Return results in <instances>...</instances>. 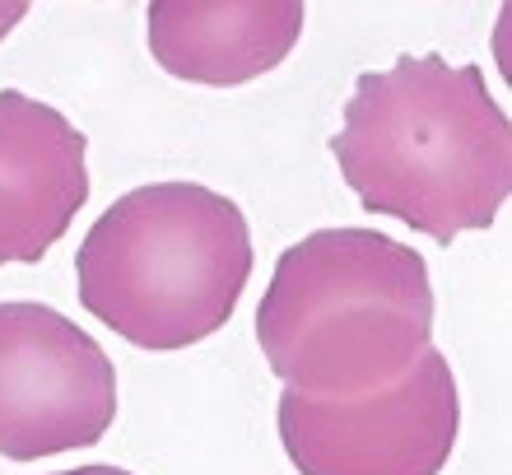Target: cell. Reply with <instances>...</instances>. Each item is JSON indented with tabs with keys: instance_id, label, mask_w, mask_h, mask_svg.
<instances>
[{
	"instance_id": "1",
	"label": "cell",
	"mask_w": 512,
	"mask_h": 475,
	"mask_svg": "<svg viewBox=\"0 0 512 475\" xmlns=\"http://www.w3.org/2000/svg\"><path fill=\"white\" fill-rule=\"evenodd\" d=\"M331 154L368 215L401 219L433 243L489 229L512 191L508 112L485 70L438 52L364 70Z\"/></svg>"
},
{
	"instance_id": "2",
	"label": "cell",
	"mask_w": 512,
	"mask_h": 475,
	"mask_svg": "<svg viewBox=\"0 0 512 475\" xmlns=\"http://www.w3.org/2000/svg\"><path fill=\"white\" fill-rule=\"evenodd\" d=\"M256 345L294 392H378L433 345L429 261L378 229L308 233L275 261Z\"/></svg>"
},
{
	"instance_id": "3",
	"label": "cell",
	"mask_w": 512,
	"mask_h": 475,
	"mask_svg": "<svg viewBox=\"0 0 512 475\" xmlns=\"http://www.w3.org/2000/svg\"><path fill=\"white\" fill-rule=\"evenodd\" d=\"M243 205L201 182H149L84 233L80 303L140 350H187L224 331L252 280Z\"/></svg>"
},
{
	"instance_id": "4",
	"label": "cell",
	"mask_w": 512,
	"mask_h": 475,
	"mask_svg": "<svg viewBox=\"0 0 512 475\" xmlns=\"http://www.w3.org/2000/svg\"><path fill=\"white\" fill-rule=\"evenodd\" d=\"M275 429L298 475H443L461 434V392L447 354L429 345L368 396L284 387Z\"/></svg>"
},
{
	"instance_id": "5",
	"label": "cell",
	"mask_w": 512,
	"mask_h": 475,
	"mask_svg": "<svg viewBox=\"0 0 512 475\" xmlns=\"http://www.w3.org/2000/svg\"><path fill=\"white\" fill-rule=\"evenodd\" d=\"M117 420V364L47 303H0V457L94 448Z\"/></svg>"
},
{
	"instance_id": "6",
	"label": "cell",
	"mask_w": 512,
	"mask_h": 475,
	"mask_svg": "<svg viewBox=\"0 0 512 475\" xmlns=\"http://www.w3.org/2000/svg\"><path fill=\"white\" fill-rule=\"evenodd\" d=\"M89 140L61 108L0 89V266H38L89 201Z\"/></svg>"
},
{
	"instance_id": "7",
	"label": "cell",
	"mask_w": 512,
	"mask_h": 475,
	"mask_svg": "<svg viewBox=\"0 0 512 475\" xmlns=\"http://www.w3.org/2000/svg\"><path fill=\"white\" fill-rule=\"evenodd\" d=\"M303 19L298 0H154L149 52L173 80L233 89L280 66Z\"/></svg>"
},
{
	"instance_id": "8",
	"label": "cell",
	"mask_w": 512,
	"mask_h": 475,
	"mask_svg": "<svg viewBox=\"0 0 512 475\" xmlns=\"http://www.w3.org/2000/svg\"><path fill=\"white\" fill-rule=\"evenodd\" d=\"M24 14H28V5H0V38H5V33H10Z\"/></svg>"
},
{
	"instance_id": "9",
	"label": "cell",
	"mask_w": 512,
	"mask_h": 475,
	"mask_svg": "<svg viewBox=\"0 0 512 475\" xmlns=\"http://www.w3.org/2000/svg\"><path fill=\"white\" fill-rule=\"evenodd\" d=\"M56 475H135V471H122V466L94 462V466H75V471H56Z\"/></svg>"
}]
</instances>
